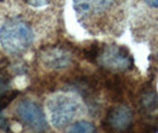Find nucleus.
<instances>
[{
    "label": "nucleus",
    "mask_w": 158,
    "mask_h": 133,
    "mask_svg": "<svg viewBox=\"0 0 158 133\" xmlns=\"http://www.w3.org/2000/svg\"><path fill=\"white\" fill-rule=\"evenodd\" d=\"M33 42V32L30 25L20 18H11L0 30V43L10 55H20Z\"/></svg>",
    "instance_id": "obj_1"
},
{
    "label": "nucleus",
    "mask_w": 158,
    "mask_h": 133,
    "mask_svg": "<svg viewBox=\"0 0 158 133\" xmlns=\"http://www.w3.org/2000/svg\"><path fill=\"white\" fill-rule=\"evenodd\" d=\"M48 110L51 124L56 128H64L76 115L79 110V102L70 95H56L49 100Z\"/></svg>",
    "instance_id": "obj_2"
},
{
    "label": "nucleus",
    "mask_w": 158,
    "mask_h": 133,
    "mask_svg": "<svg viewBox=\"0 0 158 133\" xmlns=\"http://www.w3.org/2000/svg\"><path fill=\"white\" fill-rule=\"evenodd\" d=\"M95 63L110 73L128 70L133 67V58L125 47L103 45Z\"/></svg>",
    "instance_id": "obj_3"
},
{
    "label": "nucleus",
    "mask_w": 158,
    "mask_h": 133,
    "mask_svg": "<svg viewBox=\"0 0 158 133\" xmlns=\"http://www.w3.org/2000/svg\"><path fill=\"white\" fill-rule=\"evenodd\" d=\"M17 117L24 126L32 131L43 132L48 128L47 119L42 108L31 100H23L18 105Z\"/></svg>",
    "instance_id": "obj_4"
},
{
    "label": "nucleus",
    "mask_w": 158,
    "mask_h": 133,
    "mask_svg": "<svg viewBox=\"0 0 158 133\" xmlns=\"http://www.w3.org/2000/svg\"><path fill=\"white\" fill-rule=\"evenodd\" d=\"M132 110L127 106L120 105L112 107L102 121V127L107 131H127L132 125Z\"/></svg>",
    "instance_id": "obj_5"
},
{
    "label": "nucleus",
    "mask_w": 158,
    "mask_h": 133,
    "mask_svg": "<svg viewBox=\"0 0 158 133\" xmlns=\"http://www.w3.org/2000/svg\"><path fill=\"white\" fill-rule=\"evenodd\" d=\"M40 62L50 69H63L71 62V55L63 48L54 47L44 49L40 55Z\"/></svg>",
    "instance_id": "obj_6"
},
{
    "label": "nucleus",
    "mask_w": 158,
    "mask_h": 133,
    "mask_svg": "<svg viewBox=\"0 0 158 133\" xmlns=\"http://www.w3.org/2000/svg\"><path fill=\"white\" fill-rule=\"evenodd\" d=\"M114 0H74V8L81 15L99 13L110 7Z\"/></svg>",
    "instance_id": "obj_7"
},
{
    "label": "nucleus",
    "mask_w": 158,
    "mask_h": 133,
    "mask_svg": "<svg viewBox=\"0 0 158 133\" xmlns=\"http://www.w3.org/2000/svg\"><path fill=\"white\" fill-rule=\"evenodd\" d=\"M140 107L143 112L151 113L157 110L158 107V96L152 90H145L140 98Z\"/></svg>",
    "instance_id": "obj_8"
},
{
    "label": "nucleus",
    "mask_w": 158,
    "mask_h": 133,
    "mask_svg": "<svg viewBox=\"0 0 158 133\" xmlns=\"http://www.w3.org/2000/svg\"><path fill=\"white\" fill-rule=\"evenodd\" d=\"M95 127L93 124L90 123H87V121H79L76 124L71 126L69 128V132H77V133H82V132H94Z\"/></svg>",
    "instance_id": "obj_9"
},
{
    "label": "nucleus",
    "mask_w": 158,
    "mask_h": 133,
    "mask_svg": "<svg viewBox=\"0 0 158 133\" xmlns=\"http://www.w3.org/2000/svg\"><path fill=\"white\" fill-rule=\"evenodd\" d=\"M10 83H11L10 74L5 69H0V96L10 90Z\"/></svg>",
    "instance_id": "obj_10"
},
{
    "label": "nucleus",
    "mask_w": 158,
    "mask_h": 133,
    "mask_svg": "<svg viewBox=\"0 0 158 133\" xmlns=\"http://www.w3.org/2000/svg\"><path fill=\"white\" fill-rule=\"evenodd\" d=\"M30 6L33 7H40V6H45L48 4H50L52 0H25Z\"/></svg>",
    "instance_id": "obj_11"
},
{
    "label": "nucleus",
    "mask_w": 158,
    "mask_h": 133,
    "mask_svg": "<svg viewBox=\"0 0 158 133\" xmlns=\"http://www.w3.org/2000/svg\"><path fill=\"white\" fill-rule=\"evenodd\" d=\"M145 2L151 7H158V0H145Z\"/></svg>",
    "instance_id": "obj_12"
}]
</instances>
